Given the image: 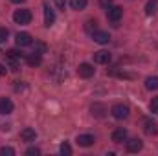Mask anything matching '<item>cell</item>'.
<instances>
[{
  "mask_svg": "<svg viewBox=\"0 0 158 156\" xmlns=\"http://www.w3.org/2000/svg\"><path fill=\"white\" fill-rule=\"evenodd\" d=\"M7 57H9L13 63H19V61L24 59V55H22L20 51H17V50H9V51H7Z\"/></svg>",
  "mask_w": 158,
  "mask_h": 156,
  "instance_id": "obj_16",
  "label": "cell"
},
{
  "mask_svg": "<svg viewBox=\"0 0 158 156\" xmlns=\"http://www.w3.org/2000/svg\"><path fill=\"white\" fill-rule=\"evenodd\" d=\"M0 154L2 156H13L15 154V149H11V147H2V149H0Z\"/></svg>",
  "mask_w": 158,
  "mask_h": 156,
  "instance_id": "obj_25",
  "label": "cell"
},
{
  "mask_svg": "<svg viewBox=\"0 0 158 156\" xmlns=\"http://www.w3.org/2000/svg\"><path fill=\"white\" fill-rule=\"evenodd\" d=\"M149 109H151V112H153V114H158V96L151 99V103H149Z\"/></svg>",
  "mask_w": 158,
  "mask_h": 156,
  "instance_id": "obj_21",
  "label": "cell"
},
{
  "mask_svg": "<svg viewBox=\"0 0 158 156\" xmlns=\"http://www.w3.org/2000/svg\"><path fill=\"white\" fill-rule=\"evenodd\" d=\"M53 22H55V13L50 9L48 4H44V24H46V28H50Z\"/></svg>",
  "mask_w": 158,
  "mask_h": 156,
  "instance_id": "obj_12",
  "label": "cell"
},
{
  "mask_svg": "<svg viewBox=\"0 0 158 156\" xmlns=\"http://www.w3.org/2000/svg\"><path fill=\"white\" fill-rule=\"evenodd\" d=\"M94 72H96V68L92 66V64H88V63H81L77 66V76L83 79H88L94 76Z\"/></svg>",
  "mask_w": 158,
  "mask_h": 156,
  "instance_id": "obj_4",
  "label": "cell"
},
{
  "mask_svg": "<svg viewBox=\"0 0 158 156\" xmlns=\"http://www.w3.org/2000/svg\"><path fill=\"white\" fill-rule=\"evenodd\" d=\"M55 6H57L59 9H64V6H66V0H55Z\"/></svg>",
  "mask_w": 158,
  "mask_h": 156,
  "instance_id": "obj_29",
  "label": "cell"
},
{
  "mask_svg": "<svg viewBox=\"0 0 158 156\" xmlns=\"http://www.w3.org/2000/svg\"><path fill=\"white\" fill-rule=\"evenodd\" d=\"M145 13H147V15H155V13H156V2H155V0H149V2H147Z\"/></svg>",
  "mask_w": 158,
  "mask_h": 156,
  "instance_id": "obj_20",
  "label": "cell"
},
{
  "mask_svg": "<svg viewBox=\"0 0 158 156\" xmlns=\"http://www.w3.org/2000/svg\"><path fill=\"white\" fill-rule=\"evenodd\" d=\"M145 88H147V90H158V77H147L145 79Z\"/></svg>",
  "mask_w": 158,
  "mask_h": 156,
  "instance_id": "obj_17",
  "label": "cell"
},
{
  "mask_svg": "<svg viewBox=\"0 0 158 156\" xmlns=\"http://www.w3.org/2000/svg\"><path fill=\"white\" fill-rule=\"evenodd\" d=\"M13 101L9 97H0V114H11L13 112Z\"/></svg>",
  "mask_w": 158,
  "mask_h": 156,
  "instance_id": "obj_7",
  "label": "cell"
},
{
  "mask_svg": "<svg viewBox=\"0 0 158 156\" xmlns=\"http://www.w3.org/2000/svg\"><path fill=\"white\" fill-rule=\"evenodd\" d=\"M70 6H72V9L81 11V9L86 7V0H70Z\"/></svg>",
  "mask_w": 158,
  "mask_h": 156,
  "instance_id": "obj_18",
  "label": "cell"
},
{
  "mask_svg": "<svg viewBox=\"0 0 158 156\" xmlns=\"http://www.w3.org/2000/svg\"><path fill=\"white\" fill-rule=\"evenodd\" d=\"M90 110H92V116H96V117H105L107 116V107H105L103 103H94V105L90 107Z\"/></svg>",
  "mask_w": 158,
  "mask_h": 156,
  "instance_id": "obj_11",
  "label": "cell"
},
{
  "mask_svg": "<svg viewBox=\"0 0 158 156\" xmlns=\"http://www.w3.org/2000/svg\"><path fill=\"white\" fill-rule=\"evenodd\" d=\"M127 140V130L123 129V127H119V129H116L114 132H112V142L114 143H123Z\"/></svg>",
  "mask_w": 158,
  "mask_h": 156,
  "instance_id": "obj_15",
  "label": "cell"
},
{
  "mask_svg": "<svg viewBox=\"0 0 158 156\" xmlns=\"http://www.w3.org/2000/svg\"><path fill=\"white\" fill-rule=\"evenodd\" d=\"M15 42H17V46H30V44L33 42V39H31V35H30V33L22 31V33H17Z\"/></svg>",
  "mask_w": 158,
  "mask_h": 156,
  "instance_id": "obj_8",
  "label": "cell"
},
{
  "mask_svg": "<svg viewBox=\"0 0 158 156\" xmlns=\"http://www.w3.org/2000/svg\"><path fill=\"white\" fill-rule=\"evenodd\" d=\"M143 132H145L147 136L158 134V123L153 121V119H145V121H143Z\"/></svg>",
  "mask_w": 158,
  "mask_h": 156,
  "instance_id": "obj_5",
  "label": "cell"
},
{
  "mask_svg": "<svg viewBox=\"0 0 158 156\" xmlns=\"http://www.w3.org/2000/svg\"><path fill=\"white\" fill-rule=\"evenodd\" d=\"M99 4H101V7H107L109 9L112 6V0H99Z\"/></svg>",
  "mask_w": 158,
  "mask_h": 156,
  "instance_id": "obj_28",
  "label": "cell"
},
{
  "mask_svg": "<svg viewBox=\"0 0 158 156\" xmlns=\"http://www.w3.org/2000/svg\"><path fill=\"white\" fill-rule=\"evenodd\" d=\"M7 37H9V31L6 28H0V42H6Z\"/></svg>",
  "mask_w": 158,
  "mask_h": 156,
  "instance_id": "obj_26",
  "label": "cell"
},
{
  "mask_svg": "<svg viewBox=\"0 0 158 156\" xmlns=\"http://www.w3.org/2000/svg\"><path fill=\"white\" fill-rule=\"evenodd\" d=\"M26 154L33 156V154H40V149H37V147H30L28 151H26Z\"/></svg>",
  "mask_w": 158,
  "mask_h": 156,
  "instance_id": "obj_27",
  "label": "cell"
},
{
  "mask_svg": "<svg viewBox=\"0 0 158 156\" xmlns=\"http://www.w3.org/2000/svg\"><path fill=\"white\" fill-rule=\"evenodd\" d=\"M35 138H37V132H35L33 129H30V127H26V129L20 132V140H22V142H28V143H30V142H35Z\"/></svg>",
  "mask_w": 158,
  "mask_h": 156,
  "instance_id": "obj_13",
  "label": "cell"
},
{
  "mask_svg": "<svg viewBox=\"0 0 158 156\" xmlns=\"http://www.w3.org/2000/svg\"><path fill=\"white\" fill-rule=\"evenodd\" d=\"M28 59V64L30 66H39L40 64V55H37V53H31L30 57H26Z\"/></svg>",
  "mask_w": 158,
  "mask_h": 156,
  "instance_id": "obj_19",
  "label": "cell"
},
{
  "mask_svg": "<svg viewBox=\"0 0 158 156\" xmlns=\"http://www.w3.org/2000/svg\"><path fill=\"white\" fill-rule=\"evenodd\" d=\"M110 112H112V116L116 117V119H127L129 114H131V109H129L127 105H121V103H119V105H114V107H112Z\"/></svg>",
  "mask_w": 158,
  "mask_h": 156,
  "instance_id": "obj_2",
  "label": "cell"
},
{
  "mask_svg": "<svg viewBox=\"0 0 158 156\" xmlns=\"http://www.w3.org/2000/svg\"><path fill=\"white\" fill-rule=\"evenodd\" d=\"M142 147H143V143L138 138H132V140L127 142V151L129 153H138V151H142Z\"/></svg>",
  "mask_w": 158,
  "mask_h": 156,
  "instance_id": "obj_14",
  "label": "cell"
},
{
  "mask_svg": "<svg viewBox=\"0 0 158 156\" xmlns=\"http://www.w3.org/2000/svg\"><path fill=\"white\" fill-rule=\"evenodd\" d=\"M121 17H123V9H121L119 6H110V7H109V11H107V18H109L110 22L118 24L119 20H121Z\"/></svg>",
  "mask_w": 158,
  "mask_h": 156,
  "instance_id": "obj_3",
  "label": "cell"
},
{
  "mask_svg": "<svg viewBox=\"0 0 158 156\" xmlns=\"http://www.w3.org/2000/svg\"><path fill=\"white\" fill-rule=\"evenodd\" d=\"M44 51H46V46H44L42 42H37V44H35V50H33V53H37V55H42Z\"/></svg>",
  "mask_w": 158,
  "mask_h": 156,
  "instance_id": "obj_22",
  "label": "cell"
},
{
  "mask_svg": "<svg viewBox=\"0 0 158 156\" xmlns=\"http://www.w3.org/2000/svg\"><path fill=\"white\" fill-rule=\"evenodd\" d=\"M59 151H61V154H72V147H70L68 143H63V145L59 147Z\"/></svg>",
  "mask_w": 158,
  "mask_h": 156,
  "instance_id": "obj_24",
  "label": "cell"
},
{
  "mask_svg": "<svg viewBox=\"0 0 158 156\" xmlns=\"http://www.w3.org/2000/svg\"><path fill=\"white\" fill-rule=\"evenodd\" d=\"M94 61L98 64H107V63H110V53L107 50H99V51L94 53Z\"/></svg>",
  "mask_w": 158,
  "mask_h": 156,
  "instance_id": "obj_6",
  "label": "cell"
},
{
  "mask_svg": "<svg viewBox=\"0 0 158 156\" xmlns=\"http://www.w3.org/2000/svg\"><path fill=\"white\" fill-rule=\"evenodd\" d=\"M96 24H98L96 20H86V26H85V28H86V31L94 33V31H96Z\"/></svg>",
  "mask_w": 158,
  "mask_h": 156,
  "instance_id": "obj_23",
  "label": "cell"
},
{
  "mask_svg": "<svg viewBox=\"0 0 158 156\" xmlns=\"http://www.w3.org/2000/svg\"><path fill=\"white\" fill-rule=\"evenodd\" d=\"M11 2H13V4H22L24 0H11Z\"/></svg>",
  "mask_w": 158,
  "mask_h": 156,
  "instance_id": "obj_31",
  "label": "cell"
},
{
  "mask_svg": "<svg viewBox=\"0 0 158 156\" xmlns=\"http://www.w3.org/2000/svg\"><path fill=\"white\" fill-rule=\"evenodd\" d=\"M2 76H6V66H4V64H0V77H2Z\"/></svg>",
  "mask_w": 158,
  "mask_h": 156,
  "instance_id": "obj_30",
  "label": "cell"
},
{
  "mask_svg": "<svg viewBox=\"0 0 158 156\" xmlns=\"http://www.w3.org/2000/svg\"><path fill=\"white\" fill-rule=\"evenodd\" d=\"M76 142H77L79 147H90V145H94V142H96V140H94V136H92V134H79Z\"/></svg>",
  "mask_w": 158,
  "mask_h": 156,
  "instance_id": "obj_9",
  "label": "cell"
},
{
  "mask_svg": "<svg viewBox=\"0 0 158 156\" xmlns=\"http://www.w3.org/2000/svg\"><path fill=\"white\" fill-rule=\"evenodd\" d=\"M13 20L17 24H30L31 22V11L30 9H17L13 13Z\"/></svg>",
  "mask_w": 158,
  "mask_h": 156,
  "instance_id": "obj_1",
  "label": "cell"
},
{
  "mask_svg": "<svg viewBox=\"0 0 158 156\" xmlns=\"http://www.w3.org/2000/svg\"><path fill=\"white\" fill-rule=\"evenodd\" d=\"M92 39L94 42H98V44H109V40H110V35L107 33V31H94L92 33Z\"/></svg>",
  "mask_w": 158,
  "mask_h": 156,
  "instance_id": "obj_10",
  "label": "cell"
}]
</instances>
